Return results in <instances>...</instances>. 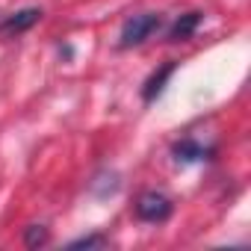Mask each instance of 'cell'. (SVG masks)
Returning <instances> with one entry per match:
<instances>
[{
	"label": "cell",
	"instance_id": "6da1fadb",
	"mask_svg": "<svg viewBox=\"0 0 251 251\" xmlns=\"http://www.w3.org/2000/svg\"><path fill=\"white\" fill-rule=\"evenodd\" d=\"M163 27V15L157 12H142V15H130L127 21L121 24V33H118V48H139L142 42H148L157 30Z\"/></svg>",
	"mask_w": 251,
	"mask_h": 251
},
{
	"label": "cell",
	"instance_id": "7a4b0ae2",
	"mask_svg": "<svg viewBox=\"0 0 251 251\" xmlns=\"http://www.w3.org/2000/svg\"><path fill=\"white\" fill-rule=\"evenodd\" d=\"M136 216L142 219V222H151V225H160V222H166L169 216H172V210H175V204H172V198L166 195V192H157V189H148V192H142L139 198H136Z\"/></svg>",
	"mask_w": 251,
	"mask_h": 251
},
{
	"label": "cell",
	"instance_id": "3957f363",
	"mask_svg": "<svg viewBox=\"0 0 251 251\" xmlns=\"http://www.w3.org/2000/svg\"><path fill=\"white\" fill-rule=\"evenodd\" d=\"M213 154H216L213 145H201V142H195V139H189V136L172 145V157H175L177 163H201V160H210Z\"/></svg>",
	"mask_w": 251,
	"mask_h": 251
},
{
	"label": "cell",
	"instance_id": "277c9868",
	"mask_svg": "<svg viewBox=\"0 0 251 251\" xmlns=\"http://www.w3.org/2000/svg\"><path fill=\"white\" fill-rule=\"evenodd\" d=\"M175 68H177V62H166V65H160V68L142 83V100H145V103H151V100H157V98L163 95V89H166L169 77L175 74Z\"/></svg>",
	"mask_w": 251,
	"mask_h": 251
},
{
	"label": "cell",
	"instance_id": "5b68a950",
	"mask_svg": "<svg viewBox=\"0 0 251 251\" xmlns=\"http://www.w3.org/2000/svg\"><path fill=\"white\" fill-rule=\"evenodd\" d=\"M39 18H42V9H33V6H30V9H21V12H12L3 24H0V33H6V36L15 33V36H18V33L30 30Z\"/></svg>",
	"mask_w": 251,
	"mask_h": 251
},
{
	"label": "cell",
	"instance_id": "8992f818",
	"mask_svg": "<svg viewBox=\"0 0 251 251\" xmlns=\"http://www.w3.org/2000/svg\"><path fill=\"white\" fill-rule=\"evenodd\" d=\"M198 24H201V12H186V15H180V18L169 27V42H186V39H192V33L198 30Z\"/></svg>",
	"mask_w": 251,
	"mask_h": 251
},
{
	"label": "cell",
	"instance_id": "52a82bcc",
	"mask_svg": "<svg viewBox=\"0 0 251 251\" xmlns=\"http://www.w3.org/2000/svg\"><path fill=\"white\" fill-rule=\"evenodd\" d=\"M24 242H27L30 248H36V245H45V242H48V230H45L42 225H30V227H27V236H24Z\"/></svg>",
	"mask_w": 251,
	"mask_h": 251
},
{
	"label": "cell",
	"instance_id": "ba28073f",
	"mask_svg": "<svg viewBox=\"0 0 251 251\" xmlns=\"http://www.w3.org/2000/svg\"><path fill=\"white\" fill-rule=\"evenodd\" d=\"M106 239L103 236H83V239H74L68 248H95V245H103Z\"/></svg>",
	"mask_w": 251,
	"mask_h": 251
}]
</instances>
